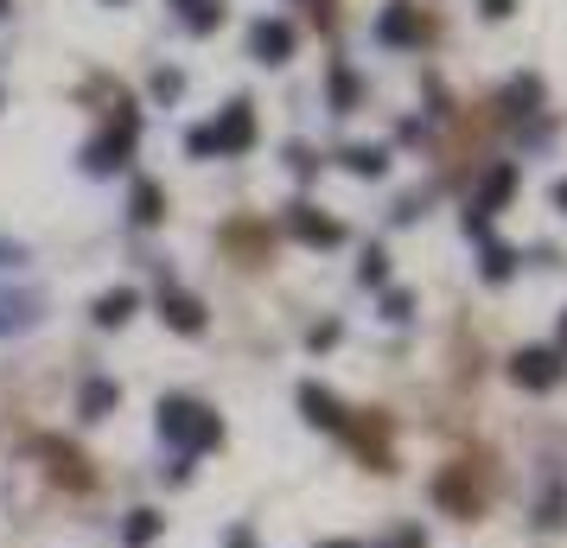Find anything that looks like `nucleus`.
<instances>
[{"instance_id":"obj_1","label":"nucleus","mask_w":567,"mask_h":548,"mask_svg":"<svg viewBox=\"0 0 567 548\" xmlns=\"http://www.w3.org/2000/svg\"><path fill=\"white\" fill-rule=\"evenodd\" d=\"M160 434L166 440H185V447H211V440H217V415H204L198 402L173 396V402H160Z\"/></svg>"},{"instance_id":"obj_2","label":"nucleus","mask_w":567,"mask_h":548,"mask_svg":"<svg viewBox=\"0 0 567 548\" xmlns=\"http://www.w3.org/2000/svg\"><path fill=\"white\" fill-rule=\"evenodd\" d=\"M376 39H383V45H421V7H408V0L383 7V20H376Z\"/></svg>"},{"instance_id":"obj_3","label":"nucleus","mask_w":567,"mask_h":548,"mask_svg":"<svg viewBox=\"0 0 567 548\" xmlns=\"http://www.w3.org/2000/svg\"><path fill=\"white\" fill-rule=\"evenodd\" d=\"M255 141V122H249V102H230V109H223V122L211 128V147L217 153H243Z\"/></svg>"},{"instance_id":"obj_4","label":"nucleus","mask_w":567,"mask_h":548,"mask_svg":"<svg viewBox=\"0 0 567 548\" xmlns=\"http://www.w3.org/2000/svg\"><path fill=\"white\" fill-rule=\"evenodd\" d=\"M249 51L262 64H287V51H294V32H287L281 20H255V32H249Z\"/></svg>"},{"instance_id":"obj_5","label":"nucleus","mask_w":567,"mask_h":548,"mask_svg":"<svg viewBox=\"0 0 567 548\" xmlns=\"http://www.w3.org/2000/svg\"><path fill=\"white\" fill-rule=\"evenodd\" d=\"M294 230L306 236V243H319V249H332V243H345V230L332 224V217H319L313 204H294Z\"/></svg>"},{"instance_id":"obj_6","label":"nucleus","mask_w":567,"mask_h":548,"mask_svg":"<svg viewBox=\"0 0 567 548\" xmlns=\"http://www.w3.org/2000/svg\"><path fill=\"white\" fill-rule=\"evenodd\" d=\"M555 376H561V357H555V351H523V357H517V383L548 389Z\"/></svg>"},{"instance_id":"obj_7","label":"nucleus","mask_w":567,"mask_h":548,"mask_svg":"<svg viewBox=\"0 0 567 548\" xmlns=\"http://www.w3.org/2000/svg\"><path fill=\"white\" fill-rule=\"evenodd\" d=\"M39 325V294H0V332H26Z\"/></svg>"},{"instance_id":"obj_8","label":"nucleus","mask_w":567,"mask_h":548,"mask_svg":"<svg viewBox=\"0 0 567 548\" xmlns=\"http://www.w3.org/2000/svg\"><path fill=\"white\" fill-rule=\"evenodd\" d=\"M160 319L179 325V332H198V325H204V306H198L192 294H160Z\"/></svg>"},{"instance_id":"obj_9","label":"nucleus","mask_w":567,"mask_h":548,"mask_svg":"<svg viewBox=\"0 0 567 548\" xmlns=\"http://www.w3.org/2000/svg\"><path fill=\"white\" fill-rule=\"evenodd\" d=\"M345 166H351L357 179H383L389 173V153L383 147H345Z\"/></svg>"},{"instance_id":"obj_10","label":"nucleus","mask_w":567,"mask_h":548,"mask_svg":"<svg viewBox=\"0 0 567 548\" xmlns=\"http://www.w3.org/2000/svg\"><path fill=\"white\" fill-rule=\"evenodd\" d=\"M173 7L185 13V26H192V32H211L223 20V0H173Z\"/></svg>"},{"instance_id":"obj_11","label":"nucleus","mask_w":567,"mask_h":548,"mask_svg":"<svg viewBox=\"0 0 567 548\" xmlns=\"http://www.w3.org/2000/svg\"><path fill=\"white\" fill-rule=\"evenodd\" d=\"M128 313H134V287H115V294L96 300V325H122Z\"/></svg>"},{"instance_id":"obj_12","label":"nucleus","mask_w":567,"mask_h":548,"mask_svg":"<svg viewBox=\"0 0 567 548\" xmlns=\"http://www.w3.org/2000/svg\"><path fill=\"white\" fill-rule=\"evenodd\" d=\"M300 408H306V415H313L319 427H338V421H345V415H338V402H332V396H325V389H313V383H306V389H300Z\"/></svg>"},{"instance_id":"obj_13","label":"nucleus","mask_w":567,"mask_h":548,"mask_svg":"<svg viewBox=\"0 0 567 548\" xmlns=\"http://www.w3.org/2000/svg\"><path fill=\"white\" fill-rule=\"evenodd\" d=\"M510 185H517V166H497V173L485 179V198H478V204H472V211H497V204H504V198H510Z\"/></svg>"},{"instance_id":"obj_14","label":"nucleus","mask_w":567,"mask_h":548,"mask_svg":"<svg viewBox=\"0 0 567 548\" xmlns=\"http://www.w3.org/2000/svg\"><path fill=\"white\" fill-rule=\"evenodd\" d=\"M115 402H122V389H115V383H102V376H96L90 389H83V415H109Z\"/></svg>"},{"instance_id":"obj_15","label":"nucleus","mask_w":567,"mask_h":548,"mask_svg":"<svg viewBox=\"0 0 567 548\" xmlns=\"http://www.w3.org/2000/svg\"><path fill=\"white\" fill-rule=\"evenodd\" d=\"M510 274H517V249L491 243V249H485V281H510Z\"/></svg>"},{"instance_id":"obj_16","label":"nucleus","mask_w":567,"mask_h":548,"mask_svg":"<svg viewBox=\"0 0 567 548\" xmlns=\"http://www.w3.org/2000/svg\"><path fill=\"white\" fill-rule=\"evenodd\" d=\"M134 224H160V185H134Z\"/></svg>"},{"instance_id":"obj_17","label":"nucleus","mask_w":567,"mask_h":548,"mask_svg":"<svg viewBox=\"0 0 567 548\" xmlns=\"http://www.w3.org/2000/svg\"><path fill=\"white\" fill-rule=\"evenodd\" d=\"M357 281H364V287H383V281H389V255H383V249H364V262H357Z\"/></svg>"},{"instance_id":"obj_18","label":"nucleus","mask_w":567,"mask_h":548,"mask_svg":"<svg viewBox=\"0 0 567 548\" xmlns=\"http://www.w3.org/2000/svg\"><path fill=\"white\" fill-rule=\"evenodd\" d=\"M332 102H338V115L357 109V77L351 71H332Z\"/></svg>"},{"instance_id":"obj_19","label":"nucleus","mask_w":567,"mask_h":548,"mask_svg":"<svg viewBox=\"0 0 567 548\" xmlns=\"http://www.w3.org/2000/svg\"><path fill=\"white\" fill-rule=\"evenodd\" d=\"M179 90H185V77H179V71H153V96H160V102H173Z\"/></svg>"},{"instance_id":"obj_20","label":"nucleus","mask_w":567,"mask_h":548,"mask_svg":"<svg viewBox=\"0 0 567 548\" xmlns=\"http://www.w3.org/2000/svg\"><path fill=\"white\" fill-rule=\"evenodd\" d=\"M153 529H160V523H153V510H134V523H128V542H147Z\"/></svg>"},{"instance_id":"obj_21","label":"nucleus","mask_w":567,"mask_h":548,"mask_svg":"<svg viewBox=\"0 0 567 548\" xmlns=\"http://www.w3.org/2000/svg\"><path fill=\"white\" fill-rule=\"evenodd\" d=\"M536 96H542L536 77H517V83H510V102H536Z\"/></svg>"},{"instance_id":"obj_22","label":"nucleus","mask_w":567,"mask_h":548,"mask_svg":"<svg viewBox=\"0 0 567 548\" xmlns=\"http://www.w3.org/2000/svg\"><path fill=\"white\" fill-rule=\"evenodd\" d=\"M408 306H415L408 294H389V300H383V313H389V319H408Z\"/></svg>"},{"instance_id":"obj_23","label":"nucleus","mask_w":567,"mask_h":548,"mask_svg":"<svg viewBox=\"0 0 567 548\" xmlns=\"http://www.w3.org/2000/svg\"><path fill=\"white\" fill-rule=\"evenodd\" d=\"M466 236H491V217L485 211H466Z\"/></svg>"},{"instance_id":"obj_24","label":"nucleus","mask_w":567,"mask_h":548,"mask_svg":"<svg viewBox=\"0 0 567 548\" xmlns=\"http://www.w3.org/2000/svg\"><path fill=\"white\" fill-rule=\"evenodd\" d=\"M510 7H517V0H485V20H504Z\"/></svg>"},{"instance_id":"obj_25","label":"nucleus","mask_w":567,"mask_h":548,"mask_svg":"<svg viewBox=\"0 0 567 548\" xmlns=\"http://www.w3.org/2000/svg\"><path fill=\"white\" fill-rule=\"evenodd\" d=\"M555 204H561V211H567V179H561V185H555Z\"/></svg>"},{"instance_id":"obj_26","label":"nucleus","mask_w":567,"mask_h":548,"mask_svg":"<svg viewBox=\"0 0 567 548\" xmlns=\"http://www.w3.org/2000/svg\"><path fill=\"white\" fill-rule=\"evenodd\" d=\"M561 338H567V319H561Z\"/></svg>"},{"instance_id":"obj_27","label":"nucleus","mask_w":567,"mask_h":548,"mask_svg":"<svg viewBox=\"0 0 567 548\" xmlns=\"http://www.w3.org/2000/svg\"><path fill=\"white\" fill-rule=\"evenodd\" d=\"M0 7H7V0H0Z\"/></svg>"}]
</instances>
